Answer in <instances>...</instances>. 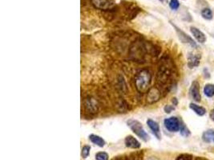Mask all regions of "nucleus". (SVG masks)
Instances as JSON below:
<instances>
[{
    "mask_svg": "<svg viewBox=\"0 0 214 160\" xmlns=\"http://www.w3.org/2000/svg\"><path fill=\"white\" fill-rule=\"evenodd\" d=\"M147 124L148 127L150 128V130H151L152 132L153 133V135H154L158 139H160L161 135L159 124L157 123L156 121H154V120L151 119H149L147 120Z\"/></svg>",
    "mask_w": 214,
    "mask_h": 160,
    "instance_id": "0eeeda50",
    "label": "nucleus"
},
{
    "mask_svg": "<svg viewBox=\"0 0 214 160\" xmlns=\"http://www.w3.org/2000/svg\"><path fill=\"white\" fill-rule=\"evenodd\" d=\"M190 31H191L192 35H193V37L196 39V41H197L198 43H205L206 36L204 33L202 32L201 30H200L198 28L195 27V26H191V27H190Z\"/></svg>",
    "mask_w": 214,
    "mask_h": 160,
    "instance_id": "6e6552de",
    "label": "nucleus"
},
{
    "mask_svg": "<svg viewBox=\"0 0 214 160\" xmlns=\"http://www.w3.org/2000/svg\"><path fill=\"white\" fill-rule=\"evenodd\" d=\"M165 128L170 132H177L180 128V122L176 117H170L164 121Z\"/></svg>",
    "mask_w": 214,
    "mask_h": 160,
    "instance_id": "7ed1b4c3",
    "label": "nucleus"
},
{
    "mask_svg": "<svg viewBox=\"0 0 214 160\" xmlns=\"http://www.w3.org/2000/svg\"><path fill=\"white\" fill-rule=\"evenodd\" d=\"M204 93L205 95V96L208 98L212 97L214 95V85L213 84H211V83H208V84H206L204 87Z\"/></svg>",
    "mask_w": 214,
    "mask_h": 160,
    "instance_id": "4468645a",
    "label": "nucleus"
},
{
    "mask_svg": "<svg viewBox=\"0 0 214 160\" xmlns=\"http://www.w3.org/2000/svg\"><path fill=\"white\" fill-rule=\"evenodd\" d=\"M96 8L100 10H109L114 6V0H91Z\"/></svg>",
    "mask_w": 214,
    "mask_h": 160,
    "instance_id": "20e7f679",
    "label": "nucleus"
},
{
    "mask_svg": "<svg viewBox=\"0 0 214 160\" xmlns=\"http://www.w3.org/2000/svg\"><path fill=\"white\" fill-rule=\"evenodd\" d=\"M125 144L127 147L132 148V149H138L141 147V142H139L137 139L132 135L127 136L125 139Z\"/></svg>",
    "mask_w": 214,
    "mask_h": 160,
    "instance_id": "1a4fd4ad",
    "label": "nucleus"
},
{
    "mask_svg": "<svg viewBox=\"0 0 214 160\" xmlns=\"http://www.w3.org/2000/svg\"><path fill=\"white\" fill-rule=\"evenodd\" d=\"M148 160H158V159H157V158H153V157H152V158H149V159H148Z\"/></svg>",
    "mask_w": 214,
    "mask_h": 160,
    "instance_id": "5701e85b",
    "label": "nucleus"
},
{
    "mask_svg": "<svg viewBox=\"0 0 214 160\" xmlns=\"http://www.w3.org/2000/svg\"><path fill=\"white\" fill-rule=\"evenodd\" d=\"M90 150H91V146H88V145H85V146H83L81 150V156L83 158H87L89 156Z\"/></svg>",
    "mask_w": 214,
    "mask_h": 160,
    "instance_id": "f3484780",
    "label": "nucleus"
},
{
    "mask_svg": "<svg viewBox=\"0 0 214 160\" xmlns=\"http://www.w3.org/2000/svg\"><path fill=\"white\" fill-rule=\"evenodd\" d=\"M151 79V74L146 70H143L139 72L135 78V84L137 91L140 92H145L150 85Z\"/></svg>",
    "mask_w": 214,
    "mask_h": 160,
    "instance_id": "f257e3e1",
    "label": "nucleus"
},
{
    "mask_svg": "<svg viewBox=\"0 0 214 160\" xmlns=\"http://www.w3.org/2000/svg\"><path fill=\"white\" fill-rule=\"evenodd\" d=\"M189 107L191 108V109H192V111L196 114V115H198L203 116L206 113V110L204 109L203 107H200V106L197 105V104L196 103H190Z\"/></svg>",
    "mask_w": 214,
    "mask_h": 160,
    "instance_id": "f8f14e48",
    "label": "nucleus"
},
{
    "mask_svg": "<svg viewBox=\"0 0 214 160\" xmlns=\"http://www.w3.org/2000/svg\"><path fill=\"white\" fill-rule=\"evenodd\" d=\"M127 124L129 126L130 129L133 131V133L137 135L139 138L141 139L143 141L145 142H148L150 139L149 134L145 131L144 127H143L142 123H140L138 120L136 119H129L127 122Z\"/></svg>",
    "mask_w": 214,
    "mask_h": 160,
    "instance_id": "f03ea898",
    "label": "nucleus"
},
{
    "mask_svg": "<svg viewBox=\"0 0 214 160\" xmlns=\"http://www.w3.org/2000/svg\"><path fill=\"white\" fill-rule=\"evenodd\" d=\"M173 26L175 27L176 30V33H177V35H178V37H179V39H180V41H181L182 43H188V44L191 45V46L193 47H197V46H196V43L194 42L193 39H192V38H190V37L188 36V35H186L185 33L184 32V31H182V30H180L177 26H174V25H173Z\"/></svg>",
    "mask_w": 214,
    "mask_h": 160,
    "instance_id": "423d86ee",
    "label": "nucleus"
},
{
    "mask_svg": "<svg viewBox=\"0 0 214 160\" xmlns=\"http://www.w3.org/2000/svg\"><path fill=\"white\" fill-rule=\"evenodd\" d=\"M89 139L92 143L96 144V146H100V147H103L105 145V141L104 139L101 138L100 136L96 135H90Z\"/></svg>",
    "mask_w": 214,
    "mask_h": 160,
    "instance_id": "9b49d317",
    "label": "nucleus"
},
{
    "mask_svg": "<svg viewBox=\"0 0 214 160\" xmlns=\"http://www.w3.org/2000/svg\"><path fill=\"white\" fill-rule=\"evenodd\" d=\"M192 158L188 155H180L179 158H177V160H191Z\"/></svg>",
    "mask_w": 214,
    "mask_h": 160,
    "instance_id": "412c9836",
    "label": "nucleus"
},
{
    "mask_svg": "<svg viewBox=\"0 0 214 160\" xmlns=\"http://www.w3.org/2000/svg\"><path fill=\"white\" fill-rule=\"evenodd\" d=\"M169 6L172 10H177L180 6V2L178 0H170Z\"/></svg>",
    "mask_w": 214,
    "mask_h": 160,
    "instance_id": "6ab92c4d",
    "label": "nucleus"
},
{
    "mask_svg": "<svg viewBox=\"0 0 214 160\" xmlns=\"http://www.w3.org/2000/svg\"><path fill=\"white\" fill-rule=\"evenodd\" d=\"M202 17L206 20H211L212 18V12L210 8H204L201 10Z\"/></svg>",
    "mask_w": 214,
    "mask_h": 160,
    "instance_id": "2eb2a0df",
    "label": "nucleus"
},
{
    "mask_svg": "<svg viewBox=\"0 0 214 160\" xmlns=\"http://www.w3.org/2000/svg\"><path fill=\"white\" fill-rule=\"evenodd\" d=\"M209 116H210V119H211L212 121H214V108L212 110V111H211V112H210Z\"/></svg>",
    "mask_w": 214,
    "mask_h": 160,
    "instance_id": "4be33fe9",
    "label": "nucleus"
},
{
    "mask_svg": "<svg viewBox=\"0 0 214 160\" xmlns=\"http://www.w3.org/2000/svg\"><path fill=\"white\" fill-rule=\"evenodd\" d=\"M200 56L198 55H193V54H188V67L190 69H192L194 67H196L200 64Z\"/></svg>",
    "mask_w": 214,
    "mask_h": 160,
    "instance_id": "9d476101",
    "label": "nucleus"
},
{
    "mask_svg": "<svg viewBox=\"0 0 214 160\" xmlns=\"http://www.w3.org/2000/svg\"><path fill=\"white\" fill-rule=\"evenodd\" d=\"M164 111L166 112V113L169 114V113H171L172 111H174V110H175V107H172V106L167 105V106H165L164 108Z\"/></svg>",
    "mask_w": 214,
    "mask_h": 160,
    "instance_id": "aec40b11",
    "label": "nucleus"
},
{
    "mask_svg": "<svg viewBox=\"0 0 214 160\" xmlns=\"http://www.w3.org/2000/svg\"><path fill=\"white\" fill-rule=\"evenodd\" d=\"M180 135L184 137H188L190 135V131L188 130V128L186 127L184 124L183 123V122L180 123Z\"/></svg>",
    "mask_w": 214,
    "mask_h": 160,
    "instance_id": "dca6fc26",
    "label": "nucleus"
},
{
    "mask_svg": "<svg viewBox=\"0 0 214 160\" xmlns=\"http://www.w3.org/2000/svg\"><path fill=\"white\" fill-rule=\"evenodd\" d=\"M214 139V131L208 130L204 131L202 135V139L205 142H210Z\"/></svg>",
    "mask_w": 214,
    "mask_h": 160,
    "instance_id": "ddd939ff",
    "label": "nucleus"
},
{
    "mask_svg": "<svg viewBox=\"0 0 214 160\" xmlns=\"http://www.w3.org/2000/svg\"><path fill=\"white\" fill-rule=\"evenodd\" d=\"M190 95L192 98V100L196 102H200L201 100V95L200 92V85L197 81L192 82V86L190 87Z\"/></svg>",
    "mask_w": 214,
    "mask_h": 160,
    "instance_id": "39448f33",
    "label": "nucleus"
},
{
    "mask_svg": "<svg viewBox=\"0 0 214 160\" xmlns=\"http://www.w3.org/2000/svg\"><path fill=\"white\" fill-rule=\"evenodd\" d=\"M213 141H214V139H213Z\"/></svg>",
    "mask_w": 214,
    "mask_h": 160,
    "instance_id": "b1692460",
    "label": "nucleus"
},
{
    "mask_svg": "<svg viewBox=\"0 0 214 160\" xmlns=\"http://www.w3.org/2000/svg\"><path fill=\"white\" fill-rule=\"evenodd\" d=\"M96 160H108V154L106 152L100 151L96 154Z\"/></svg>",
    "mask_w": 214,
    "mask_h": 160,
    "instance_id": "a211bd4d",
    "label": "nucleus"
}]
</instances>
